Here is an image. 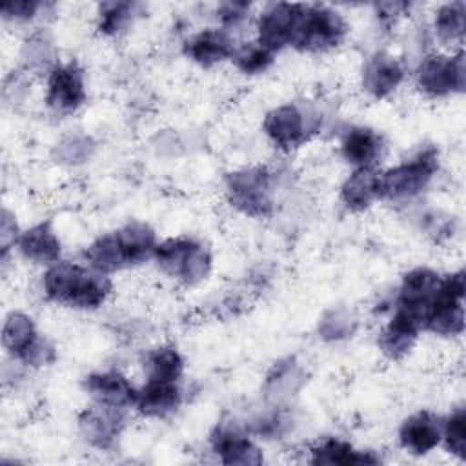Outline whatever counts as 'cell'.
<instances>
[{
	"mask_svg": "<svg viewBox=\"0 0 466 466\" xmlns=\"http://www.w3.org/2000/svg\"><path fill=\"white\" fill-rule=\"evenodd\" d=\"M40 293L46 302L71 311L93 313L113 297V277L96 271L84 260L60 258L40 273Z\"/></svg>",
	"mask_w": 466,
	"mask_h": 466,
	"instance_id": "6da1fadb",
	"label": "cell"
},
{
	"mask_svg": "<svg viewBox=\"0 0 466 466\" xmlns=\"http://www.w3.org/2000/svg\"><path fill=\"white\" fill-rule=\"evenodd\" d=\"M160 238L157 231L144 220H129L115 229L95 237L84 249L86 264L106 275L135 269L153 260Z\"/></svg>",
	"mask_w": 466,
	"mask_h": 466,
	"instance_id": "7a4b0ae2",
	"label": "cell"
},
{
	"mask_svg": "<svg viewBox=\"0 0 466 466\" xmlns=\"http://www.w3.org/2000/svg\"><path fill=\"white\" fill-rule=\"evenodd\" d=\"M441 171V151L428 144L393 166L379 169L380 202L408 204L422 197Z\"/></svg>",
	"mask_w": 466,
	"mask_h": 466,
	"instance_id": "3957f363",
	"label": "cell"
},
{
	"mask_svg": "<svg viewBox=\"0 0 466 466\" xmlns=\"http://www.w3.org/2000/svg\"><path fill=\"white\" fill-rule=\"evenodd\" d=\"M350 35L346 15L329 4H299L289 49L302 55H326L339 49Z\"/></svg>",
	"mask_w": 466,
	"mask_h": 466,
	"instance_id": "277c9868",
	"label": "cell"
},
{
	"mask_svg": "<svg viewBox=\"0 0 466 466\" xmlns=\"http://www.w3.org/2000/svg\"><path fill=\"white\" fill-rule=\"evenodd\" d=\"M158 273L178 286L193 288L204 282L213 269L209 246L191 235L160 238L153 260Z\"/></svg>",
	"mask_w": 466,
	"mask_h": 466,
	"instance_id": "5b68a950",
	"label": "cell"
},
{
	"mask_svg": "<svg viewBox=\"0 0 466 466\" xmlns=\"http://www.w3.org/2000/svg\"><path fill=\"white\" fill-rule=\"evenodd\" d=\"M322 127V115L311 102H282L262 118V133L268 142L291 153L306 146Z\"/></svg>",
	"mask_w": 466,
	"mask_h": 466,
	"instance_id": "8992f818",
	"label": "cell"
},
{
	"mask_svg": "<svg viewBox=\"0 0 466 466\" xmlns=\"http://www.w3.org/2000/svg\"><path fill=\"white\" fill-rule=\"evenodd\" d=\"M2 348L13 364L27 370H44L56 359L55 344L38 329L35 319L22 309H11L4 317Z\"/></svg>",
	"mask_w": 466,
	"mask_h": 466,
	"instance_id": "52a82bcc",
	"label": "cell"
},
{
	"mask_svg": "<svg viewBox=\"0 0 466 466\" xmlns=\"http://www.w3.org/2000/svg\"><path fill=\"white\" fill-rule=\"evenodd\" d=\"M411 76L415 89L428 100H444L462 95L466 87L464 49L424 53Z\"/></svg>",
	"mask_w": 466,
	"mask_h": 466,
	"instance_id": "ba28073f",
	"label": "cell"
},
{
	"mask_svg": "<svg viewBox=\"0 0 466 466\" xmlns=\"http://www.w3.org/2000/svg\"><path fill=\"white\" fill-rule=\"evenodd\" d=\"M224 193L235 211L249 218H266L277 204L275 173L264 166L235 169L226 177Z\"/></svg>",
	"mask_w": 466,
	"mask_h": 466,
	"instance_id": "9c48e42d",
	"label": "cell"
},
{
	"mask_svg": "<svg viewBox=\"0 0 466 466\" xmlns=\"http://www.w3.org/2000/svg\"><path fill=\"white\" fill-rule=\"evenodd\" d=\"M464 269L457 268L442 273L441 286L424 320V333L441 339H459L464 333Z\"/></svg>",
	"mask_w": 466,
	"mask_h": 466,
	"instance_id": "30bf717a",
	"label": "cell"
},
{
	"mask_svg": "<svg viewBox=\"0 0 466 466\" xmlns=\"http://www.w3.org/2000/svg\"><path fill=\"white\" fill-rule=\"evenodd\" d=\"M44 106L55 116H71L87 102V78L76 60H58L44 73Z\"/></svg>",
	"mask_w": 466,
	"mask_h": 466,
	"instance_id": "8fae6325",
	"label": "cell"
},
{
	"mask_svg": "<svg viewBox=\"0 0 466 466\" xmlns=\"http://www.w3.org/2000/svg\"><path fill=\"white\" fill-rule=\"evenodd\" d=\"M209 450L222 464L248 466L264 462V450L257 444L248 424L237 419L217 422L209 433Z\"/></svg>",
	"mask_w": 466,
	"mask_h": 466,
	"instance_id": "7c38bea8",
	"label": "cell"
},
{
	"mask_svg": "<svg viewBox=\"0 0 466 466\" xmlns=\"http://www.w3.org/2000/svg\"><path fill=\"white\" fill-rule=\"evenodd\" d=\"M82 390L91 404L124 413L135 411L138 386L116 368L89 371L82 379Z\"/></svg>",
	"mask_w": 466,
	"mask_h": 466,
	"instance_id": "4fadbf2b",
	"label": "cell"
},
{
	"mask_svg": "<svg viewBox=\"0 0 466 466\" xmlns=\"http://www.w3.org/2000/svg\"><path fill=\"white\" fill-rule=\"evenodd\" d=\"M238 42L240 38L235 33L220 25H209L189 33L184 38L182 55L195 66L211 69L224 62H231Z\"/></svg>",
	"mask_w": 466,
	"mask_h": 466,
	"instance_id": "5bb4252c",
	"label": "cell"
},
{
	"mask_svg": "<svg viewBox=\"0 0 466 466\" xmlns=\"http://www.w3.org/2000/svg\"><path fill=\"white\" fill-rule=\"evenodd\" d=\"M299 4L293 2L264 4L253 16V38L275 55L289 49Z\"/></svg>",
	"mask_w": 466,
	"mask_h": 466,
	"instance_id": "9a60e30c",
	"label": "cell"
},
{
	"mask_svg": "<svg viewBox=\"0 0 466 466\" xmlns=\"http://www.w3.org/2000/svg\"><path fill=\"white\" fill-rule=\"evenodd\" d=\"M408 78L400 58L386 49L373 51L360 67V87L373 100H386L395 95Z\"/></svg>",
	"mask_w": 466,
	"mask_h": 466,
	"instance_id": "2e32d148",
	"label": "cell"
},
{
	"mask_svg": "<svg viewBox=\"0 0 466 466\" xmlns=\"http://www.w3.org/2000/svg\"><path fill=\"white\" fill-rule=\"evenodd\" d=\"M441 439L442 415L428 408L408 413L397 428V444L411 457L430 455L441 446Z\"/></svg>",
	"mask_w": 466,
	"mask_h": 466,
	"instance_id": "e0dca14e",
	"label": "cell"
},
{
	"mask_svg": "<svg viewBox=\"0 0 466 466\" xmlns=\"http://www.w3.org/2000/svg\"><path fill=\"white\" fill-rule=\"evenodd\" d=\"M339 155L351 169H377L386 155V142L375 127L353 124L339 137Z\"/></svg>",
	"mask_w": 466,
	"mask_h": 466,
	"instance_id": "ac0fdd59",
	"label": "cell"
},
{
	"mask_svg": "<svg viewBox=\"0 0 466 466\" xmlns=\"http://www.w3.org/2000/svg\"><path fill=\"white\" fill-rule=\"evenodd\" d=\"M184 399L182 380L144 379L138 386L135 413L149 420H164L182 408Z\"/></svg>",
	"mask_w": 466,
	"mask_h": 466,
	"instance_id": "d6986e66",
	"label": "cell"
},
{
	"mask_svg": "<svg viewBox=\"0 0 466 466\" xmlns=\"http://www.w3.org/2000/svg\"><path fill=\"white\" fill-rule=\"evenodd\" d=\"M126 417L127 413L124 411L102 408L89 402V406H86V410L78 415V433L87 446L100 451L111 450L122 435Z\"/></svg>",
	"mask_w": 466,
	"mask_h": 466,
	"instance_id": "ffe728a7",
	"label": "cell"
},
{
	"mask_svg": "<svg viewBox=\"0 0 466 466\" xmlns=\"http://www.w3.org/2000/svg\"><path fill=\"white\" fill-rule=\"evenodd\" d=\"M27 264L47 268L62 258V240L51 222H36L20 231L13 244V255Z\"/></svg>",
	"mask_w": 466,
	"mask_h": 466,
	"instance_id": "44dd1931",
	"label": "cell"
},
{
	"mask_svg": "<svg viewBox=\"0 0 466 466\" xmlns=\"http://www.w3.org/2000/svg\"><path fill=\"white\" fill-rule=\"evenodd\" d=\"M311 464H379L382 457L370 448H357L351 441L339 435L322 437L308 448Z\"/></svg>",
	"mask_w": 466,
	"mask_h": 466,
	"instance_id": "7402d4cb",
	"label": "cell"
},
{
	"mask_svg": "<svg viewBox=\"0 0 466 466\" xmlns=\"http://www.w3.org/2000/svg\"><path fill=\"white\" fill-rule=\"evenodd\" d=\"M430 29L441 49H462L466 35V4L462 0L439 4L431 13Z\"/></svg>",
	"mask_w": 466,
	"mask_h": 466,
	"instance_id": "603a6c76",
	"label": "cell"
},
{
	"mask_svg": "<svg viewBox=\"0 0 466 466\" xmlns=\"http://www.w3.org/2000/svg\"><path fill=\"white\" fill-rule=\"evenodd\" d=\"M379 169H351L339 187V202L350 213H362L373 204L380 202L379 197Z\"/></svg>",
	"mask_w": 466,
	"mask_h": 466,
	"instance_id": "cb8c5ba5",
	"label": "cell"
},
{
	"mask_svg": "<svg viewBox=\"0 0 466 466\" xmlns=\"http://www.w3.org/2000/svg\"><path fill=\"white\" fill-rule=\"evenodd\" d=\"M142 379L157 380H184L186 359L175 344H157L144 351Z\"/></svg>",
	"mask_w": 466,
	"mask_h": 466,
	"instance_id": "d4e9b609",
	"label": "cell"
},
{
	"mask_svg": "<svg viewBox=\"0 0 466 466\" xmlns=\"http://www.w3.org/2000/svg\"><path fill=\"white\" fill-rule=\"evenodd\" d=\"M144 11L137 2H102L96 5V31L106 38H115L127 33Z\"/></svg>",
	"mask_w": 466,
	"mask_h": 466,
	"instance_id": "484cf974",
	"label": "cell"
},
{
	"mask_svg": "<svg viewBox=\"0 0 466 466\" xmlns=\"http://www.w3.org/2000/svg\"><path fill=\"white\" fill-rule=\"evenodd\" d=\"M275 58H277L275 53L266 49L255 38H249V40L238 42V46L231 56V64L238 73L255 76V75L266 73L275 64Z\"/></svg>",
	"mask_w": 466,
	"mask_h": 466,
	"instance_id": "4316f807",
	"label": "cell"
},
{
	"mask_svg": "<svg viewBox=\"0 0 466 466\" xmlns=\"http://www.w3.org/2000/svg\"><path fill=\"white\" fill-rule=\"evenodd\" d=\"M441 446L451 457L464 461L466 457V408L459 404L442 415V439Z\"/></svg>",
	"mask_w": 466,
	"mask_h": 466,
	"instance_id": "83f0119b",
	"label": "cell"
},
{
	"mask_svg": "<svg viewBox=\"0 0 466 466\" xmlns=\"http://www.w3.org/2000/svg\"><path fill=\"white\" fill-rule=\"evenodd\" d=\"M253 9L255 5L248 2H222L215 7V25L237 35V31L255 16Z\"/></svg>",
	"mask_w": 466,
	"mask_h": 466,
	"instance_id": "f1b7e54d",
	"label": "cell"
},
{
	"mask_svg": "<svg viewBox=\"0 0 466 466\" xmlns=\"http://www.w3.org/2000/svg\"><path fill=\"white\" fill-rule=\"evenodd\" d=\"M46 9V4L42 2H29V0H20V2H7L2 5V20L4 24H13V25H27L35 22L40 16V11Z\"/></svg>",
	"mask_w": 466,
	"mask_h": 466,
	"instance_id": "f546056e",
	"label": "cell"
},
{
	"mask_svg": "<svg viewBox=\"0 0 466 466\" xmlns=\"http://www.w3.org/2000/svg\"><path fill=\"white\" fill-rule=\"evenodd\" d=\"M375 18L382 25H395L406 13H410V4L404 2H386V4H375Z\"/></svg>",
	"mask_w": 466,
	"mask_h": 466,
	"instance_id": "4dcf8cb0",
	"label": "cell"
}]
</instances>
